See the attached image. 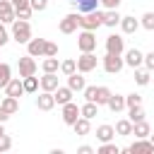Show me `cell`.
Wrapping results in <instances>:
<instances>
[{
	"instance_id": "cell-1",
	"label": "cell",
	"mask_w": 154,
	"mask_h": 154,
	"mask_svg": "<svg viewBox=\"0 0 154 154\" xmlns=\"http://www.w3.org/2000/svg\"><path fill=\"white\" fill-rule=\"evenodd\" d=\"M101 24H103V12L101 10H91V12H84L79 17V26L87 29V31H96Z\"/></svg>"
},
{
	"instance_id": "cell-2",
	"label": "cell",
	"mask_w": 154,
	"mask_h": 154,
	"mask_svg": "<svg viewBox=\"0 0 154 154\" xmlns=\"http://www.w3.org/2000/svg\"><path fill=\"white\" fill-rule=\"evenodd\" d=\"M12 38L17 43H29V38H31V24L26 19H14L12 22Z\"/></svg>"
},
{
	"instance_id": "cell-3",
	"label": "cell",
	"mask_w": 154,
	"mask_h": 154,
	"mask_svg": "<svg viewBox=\"0 0 154 154\" xmlns=\"http://www.w3.org/2000/svg\"><path fill=\"white\" fill-rule=\"evenodd\" d=\"M77 48H79V53H91V51H96V34L82 29V34L77 36Z\"/></svg>"
},
{
	"instance_id": "cell-4",
	"label": "cell",
	"mask_w": 154,
	"mask_h": 154,
	"mask_svg": "<svg viewBox=\"0 0 154 154\" xmlns=\"http://www.w3.org/2000/svg\"><path fill=\"white\" fill-rule=\"evenodd\" d=\"M123 67H125L123 55H116V53H106V55H103V70H106L108 75H118Z\"/></svg>"
},
{
	"instance_id": "cell-5",
	"label": "cell",
	"mask_w": 154,
	"mask_h": 154,
	"mask_svg": "<svg viewBox=\"0 0 154 154\" xmlns=\"http://www.w3.org/2000/svg\"><path fill=\"white\" fill-rule=\"evenodd\" d=\"M96 63H99V58H96V53H94V51H91V53H82V55L77 58V72L87 75V72L96 70Z\"/></svg>"
},
{
	"instance_id": "cell-6",
	"label": "cell",
	"mask_w": 154,
	"mask_h": 154,
	"mask_svg": "<svg viewBox=\"0 0 154 154\" xmlns=\"http://www.w3.org/2000/svg\"><path fill=\"white\" fill-rule=\"evenodd\" d=\"M79 17H82V14H75V12L65 14V17L60 19V24H58L60 34H75V31H77V26H79Z\"/></svg>"
},
{
	"instance_id": "cell-7",
	"label": "cell",
	"mask_w": 154,
	"mask_h": 154,
	"mask_svg": "<svg viewBox=\"0 0 154 154\" xmlns=\"http://www.w3.org/2000/svg\"><path fill=\"white\" fill-rule=\"evenodd\" d=\"M60 108H63L60 116H63V123H65V125H72V123L79 118V106H77L75 101H67V103H63Z\"/></svg>"
},
{
	"instance_id": "cell-8",
	"label": "cell",
	"mask_w": 154,
	"mask_h": 154,
	"mask_svg": "<svg viewBox=\"0 0 154 154\" xmlns=\"http://www.w3.org/2000/svg\"><path fill=\"white\" fill-rule=\"evenodd\" d=\"M106 53H116V55H123L125 53V38L118 36V34H111L106 38Z\"/></svg>"
},
{
	"instance_id": "cell-9",
	"label": "cell",
	"mask_w": 154,
	"mask_h": 154,
	"mask_svg": "<svg viewBox=\"0 0 154 154\" xmlns=\"http://www.w3.org/2000/svg\"><path fill=\"white\" fill-rule=\"evenodd\" d=\"M36 60H34V55H24V58H19V77H29V75H36Z\"/></svg>"
},
{
	"instance_id": "cell-10",
	"label": "cell",
	"mask_w": 154,
	"mask_h": 154,
	"mask_svg": "<svg viewBox=\"0 0 154 154\" xmlns=\"http://www.w3.org/2000/svg\"><path fill=\"white\" fill-rule=\"evenodd\" d=\"M128 152H132V154H147V152H154V144L149 142V137H135V142L128 147Z\"/></svg>"
},
{
	"instance_id": "cell-11",
	"label": "cell",
	"mask_w": 154,
	"mask_h": 154,
	"mask_svg": "<svg viewBox=\"0 0 154 154\" xmlns=\"http://www.w3.org/2000/svg\"><path fill=\"white\" fill-rule=\"evenodd\" d=\"M123 60H125V65H128V67H132V70H135V67H140V65H142L144 53H142L140 48H130V51H125V58H123Z\"/></svg>"
},
{
	"instance_id": "cell-12",
	"label": "cell",
	"mask_w": 154,
	"mask_h": 154,
	"mask_svg": "<svg viewBox=\"0 0 154 154\" xmlns=\"http://www.w3.org/2000/svg\"><path fill=\"white\" fill-rule=\"evenodd\" d=\"M38 87L43 91H55L58 89V72H43V77H38Z\"/></svg>"
},
{
	"instance_id": "cell-13",
	"label": "cell",
	"mask_w": 154,
	"mask_h": 154,
	"mask_svg": "<svg viewBox=\"0 0 154 154\" xmlns=\"http://www.w3.org/2000/svg\"><path fill=\"white\" fill-rule=\"evenodd\" d=\"M53 106H55L53 91H43V89H41V94L36 96V108H38V111H53Z\"/></svg>"
},
{
	"instance_id": "cell-14",
	"label": "cell",
	"mask_w": 154,
	"mask_h": 154,
	"mask_svg": "<svg viewBox=\"0 0 154 154\" xmlns=\"http://www.w3.org/2000/svg\"><path fill=\"white\" fill-rule=\"evenodd\" d=\"M5 94H7V96H14V99H19V96L24 94V84H22V77H12V79L5 84Z\"/></svg>"
},
{
	"instance_id": "cell-15",
	"label": "cell",
	"mask_w": 154,
	"mask_h": 154,
	"mask_svg": "<svg viewBox=\"0 0 154 154\" xmlns=\"http://www.w3.org/2000/svg\"><path fill=\"white\" fill-rule=\"evenodd\" d=\"M17 17H14V7L10 0H0V22L2 24H12Z\"/></svg>"
},
{
	"instance_id": "cell-16",
	"label": "cell",
	"mask_w": 154,
	"mask_h": 154,
	"mask_svg": "<svg viewBox=\"0 0 154 154\" xmlns=\"http://www.w3.org/2000/svg\"><path fill=\"white\" fill-rule=\"evenodd\" d=\"M43 48H46V38H29V43H26V53L34 58H41Z\"/></svg>"
},
{
	"instance_id": "cell-17",
	"label": "cell",
	"mask_w": 154,
	"mask_h": 154,
	"mask_svg": "<svg viewBox=\"0 0 154 154\" xmlns=\"http://www.w3.org/2000/svg\"><path fill=\"white\" fill-rule=\"evenodd\" d=\"M72 94H75V91H72L70 87H60V84H58V89L53 91V99H55V103H58V106H63V103L72 101Z\"/></svg>"
},
{
	"instance_id": "cell-18",
	"label": "cell",
	"mask_w": 154,
	"mask_h": 154,
	"mask_svg": "<svg viewBox=\"0 0 154 154\" xmlns=\"http://www.w3.org/2000/svg\"><path fill=\"white\" fill-rule=\"evenodd\" d=\"M120 29H123V34H135V31L140 29V19H135L132 14L120 17Z\"/></svg>"
},
{
	"instance_id": "cell-19",
	"label": "cell",
	"mask_w": 154,
	"mask_h": 154,
	"mask_svg": "<svg viewBox=\"0 0 154 154\" xmlns=\"http://www.w3.org/2000/svg\"><path fill=\"white\" fill-rule=\"evenodd\" d=\"M67 87H70L72 91H82V89L87 87L84 75H82V72H72V75H67Z\"/></svg>"
},
{
	"instance_id": "cell-20",
	"label": "cell",
	"mask_w": 154,
	"mask_h": 154,
	"mask_svg": "<svg viewBox=\"0 0 154 154\" xmlns=\"http://www.w3.org/2000/svg\"><path fill=\"white\" fill-rule=\"evenodd\" d=\"M72 130H75V135H89V132H91V123H89V118L79 116V118L72 123Z\"/></svg>"
},
{
	"instance_id": "cell-21",
	"label": "cell",
	"mask_w": 154,
	"mask_h": 154,
	"mask_svg": "<svg viewBox=\"0 0 154 154\" xmlns=\"http://www.w3.org/2000/svg\"><path fill=\"white\" fill-rule=\"evenodd\" d=\"M113 137H116L113 125H99V128H96V140H99V142H111Z\"/></svg>"
},
{
	"instance_id": "cell-22",
	"label": "cell",
	"mask_w": 154,
	"mask_h": 154,
	"mask_svg": "<svg viewBox=\"0 0 154 154\" xmlns=\"http://www.w3.org/2000/svg\"><path fill=\"white\" fill-rule=\"evenodd\" d=\"M70 2H72L82 14H84V12H91V10H99V5H101L99 0H70Z\"/></svg>"
},
{
	"instance_id": "cell-23",
	"label": "cell",
	"mask_w": 154,
	"mask_h": 154,
	"mask_svg": "<svg viewBox=\"0 0 154 154\" xmlns=\"http://www.w3.org/2000/svg\"><path fill=\"white\" fill-rule=\"evenodd\" d=\"M149 132H152V128H149V123L147 120H137V123H132V135L135 137H149Z\"/></svg>"
},
{
	"instance_id": "cell-24",
	"label": "cell",
	"mask_w": 154,
	"mask_h": 154,
	"mask_svg": "<svg viewBox=\"0 0 154 154\" xmlns=\"http://www.w3.org/2000/svg\"><path fill=\"white\" fill-rule=\"evenodd\" d=\"M22 84H24V94H36L38 91V77L36 75L22 77Z\"/></svg>"
},
{
	"instance_id": "cell-25",
	"label": "cell",
	"mask_w": 154,
	"mask_h": 154,
	"mask_svg": "<svg viewBox=\"0 0 154 154\" xmlns=\"http://www.w3.org/2000/svg\"><path fill=\"white\" fill-rule=\"evenodd\" d=\"M113 113H120L123 108H125V96H120V94H111V99H108V103H106Z\"/></svg>"
},
{
	"instance_id": "cell-26",
	"label": "cell",
	"mask_w": 154,
	"mask_h": 154,
	"mask_svg": "<svg viewBox=\"0 0 154 154\" xmlns=\"http://www.w3.org/2000/svg\"><path fill=\"white\" fill-rule=\"evenodd\" d=\"M79 116H84V118H96L99 116V106L94 103V101H84V106H79Z\"/></svg>"
},
{
	"instance_id": "cell-27",
	"label": "cell",
	"mask_w": 154,
	"mask_h": 154,
	"mask_svg": "<svg viewBox=\"0 0 154 154\" xmlns=\"http://www.w3.org/2000/svg\"><path fill=\"white\" fill-rule=\"evenodd\" d=\"M120 24V14H118V10H106L103 12V26H118Z\"/></svg>"
},
{
	"instance_id": "cell-28",
	"label": "cell",
	"mask_w": 154,
	"mask_h": 154,
	"mask_svg": "<svg viewBox=\"0 0 154 154\" xmlns=\"http://www.w3.org/2000/svg\"><path fill=\"white\" fill-rule=\"evenodd\" d=\"M111 94H113V91H111L108 87H96V99H94V103H96V106H106L108 99H111Z\"/></svg>"
},
{
	"instance_id": "cell-29",
	"label": "cell",
	"mask_w": 154,
	"mask_h": 154,
	"mask_svg": "<svg viewBox=\"0 0 154 154\" xmlns=\"http://www.w3.org/2000/svg\"><path fill=\"white\" fill-rule=\"evenodd\" d=\"M0 108H5V111L12 116V113L19 111V99H14V96H5V99L0 101Z\"/></svg>"
},
{
	"instance_id": "cell-30",
	"label": "cell",
	"mask_w": 154,
	"mask_h": 154,
	"mask_svg": "<svg viewBox=\"0 0 154 154\" xmlns=\"http://www.w3.org/2000/svg\"><path fill=\"white\" fill-rule=\"evenodd\" d=\"M41 70H43V72H58V70H60L58 58H55V55H46V60L41 63Z\"/></svg>"
},
{
	"instance_id": "cell-31",
	"label": "cell",
	"mask_w": 154,
	"mask_h": 154,
	"mask_svg": "<svg viewBox=\"0 0 154 154\" xmlns=\"http://www.w3.org/2000/svg\"><path fill=\"white\" fill-rule=\"evenodd\" d=\"M149 77H152V72H149L147 67H144V70H142V67H135V82H137L140 87H147V84H149Z\"/></svg>"
},
{
	"instance_id": "cell-32",
	"label": "cell",
	"mask_w": 154,
	"mask_h": 154,
	"mask_svg": "<svg viewBox=\"0 0 154 154\" xmlns=\"http://www.w3.org/2000/svg\"><path fill=\"white\" fill-rule=\"evenodd\" d=\"M128 113H130V116H128V120H130V123L144 120V108H142V103H140V106H130V108H128Z\"/></svg>"
},
{
	"instance_id": "cell-33",
	"label": "cell",
	"mask_w": 154,
	"mask_h": 154,
	"mask_svg": "<svg viewBox=\"0 0 154 154\" xmlns=\"http://www.w3.org/2000/svg\"><path fill=\"white\" fill-rule=\"evenodd\" d=\"M116 135H132V123L128 120V118H123V120H118L116 123Z\"/></svg>"
},
{
	"instance_id": "cell-34",
	"label": "cell",
	"mask_w": 154,
	"mask_h": 154,
	"mask_svg": "<svg viewBox=\"0 0 154 154\" xmlns=\"http://www.w3.org/2000/svg\"><path fill=\"white\" fill-rule=\"evenodd\" d=\"M12 79V67L7 65V63H0V87L5 89V84Z\"/></svg>"
},
{
	"instance_id": "cell-35",
	"label": "cell",
	"mask_w": 154,
	"mask_h": 154,
	"mask_svg": "<svg viewBox=\"0 0 154 154\" xmlns=\"http://www.w3.org/2000/svg\"><path fill=\"white\" fill-rule=\"evenodd\" d=\"M60 72L67 77V75H72V72H77V60H72V58H67V60H63L60 63Z\"/></svg>"
},
{
	"instance_id": "cell-36",
	"label": "cell",
	"mask_w": 154,
	"mask_h": 154,
	"mask_svg": "<svg viewBox=\"0 0 154 154\" xmlns=\"http://www.w3.org/2000/svg\"><path fill=\"white\" fill-rule=\"evenodd\" d=\"M96 154H120V147H116L113 142H101V147L96 149Z\"/></svg>"
},
{
	"instance_id": "cell-37",
	"label": "cell",
	"mask_w": 154,
	"mask_h": 154,
	"mask_svg": "<svg viewBox=\"0 0 154 154\" xmlns=\"http://www.w3.org/2000/svg\"><path fill=\"white\" fill-rule=\"evenodd\" d=\"M140 26H144L147 31H154V12H144L140 17Z\"/></svg>"
},
{
	"instance_id": "cell-38",
	"label": "cell",
	"mask_w": 154,
	"mask_h": 154,
	"mask_svg": "<svg viewBox=\"0 0 154 154\" xmlns=\"http://www.w3.org/2000/svg\"><path fill=\"white\" fill-rule=\"evenodd\" d=\"M31 14H34L31 5H26V7H19V10H14V17H17V19H29Z\"/></svg>"
},
{
	"instance_id": "cell-39",
	"label": "cell",
	"mask_w": 154,
	"mask_h": 154,
	"mask_svg": "<svg viewBox=\"0 0 154 154\" xmlns=\"http://www.w3.org/2000/svg\"><path fill=\"white\" fill-rule=\"evenodd\" d=\"M140 103H142V96H140V94H128V96H125V108L140 106Z\"/></svg>"
},
{
	"instance_id": "cell-40",
	"label": "cell",
	"mask_w": 154,
	"mask_h": 154,
	"mask_svg": "<svg viewBox=\"0 0 154 154\" xmlns=\"http://www.w3.org/2000/svg\"><path fill=\"white\" fill-rule=\"evenodd\" d=\"M48 2H51V0H29V5H31L34 12H43V10L48 7Z\"/></svg>"
},
{
	"instance_id": "cell-41",
	"label": "cell",
	"mask_w": 154,
	"mask_h": 154,
	"mask_svg": "<svg viewBox=\"0 0 154 154\" xmlns=\"http://www.w3.org/2000/svg\"><path fill=\"white\" fill-rule=\"evenodd\" d=\"M10 149H12V137L5 132V135L0 137V152H10Z\"/></svg>"
},
{
	"instance_id": "cell-42",
	"label": "cell",
	"mask_w": 154,
	"mask_h": 154,
	"mask_svg": "<svg viewBox=\"0 0 154 154\" xmlns=\"http://www.w3.org/2000/svg\"><path fill=\"white\" fill-rule=\"evenodd\" d=\"M46 55H58V46L53 41H46V48H43V58Z\"/></svg>"
},
{
	"instance_id": "cell-43",
	"label": "cell",
	"mask_w": 154,
	"mask_h": 154,
	"mask_svg": "<svg viewBox=\"0 0 154 154\" xmlns=\"http://www.w3.org/2000/svg\"><path fill=\"white\" fill-rule=\"evenodd\" d=\"M82 94H84V101H94L96 99V87H84Z\"/></svg>"
},
{
	"instance_id": "cell-44",
	"label": "cell",
	"mask_w": 154,
	"mask_h": 154,
	"mask_svg": "<svg viewBox=\"0 0 154 154\" xmlns=\"http://www.w3.org/2000/svg\"><path fill=\"white\" fill-rule=\"evenodd\" d=\"M142 65H144V67H147L149 72H154V51L144 55V60H142Z\"/></svg>"
},
{
	"instance_id": "cell-45",
	"label": "cell",
	"mask_w": 154,
	"mask_h": 154,
	"mask_svg": "<svg viewBox=\"0 0 154 154\" xmlns=\"http://www.w3.org/2000/svg\"><path fill=\"white\" fill-rule=\"evenodd\" d=\"M7 41H10V34H7V29H5V24L0 22V48H2V46H5Z\"/></svg>"
},
{
	"instance_id": "cell-46",
	"label": "cell",
	"mask_w": 154,
	"mask_h": 154,
	"mask_svg": "<svg viewBox=\"0 0 154 154\" xmlns=\"http://www.w3.org/2000/svg\"><path fill=\"white\" fill-rule=\"evenodd\" d=\"M106 10H118V5H120V0H99Z\"/></svg>"
},
{
	"instance_id": "cell-47",
	"label": "cell",
	"mask_w": 154,
	"mask_h": 154,
	"mask_svg": "<svg viewBox=\"0 0 154 154\" xmlns=\"http://www.w3.org/2000/svg\"><path fill=\"white\" fill-rule=\"evenodd\" d=\"M10 2H12V7H14V10H19V7H26V5H29V0H10Z\"/></svg>"
},
{
	"instance_id": "cell-48",
	"label": "cell",
	"mask_w": 154,
	"mask_h": 154,
	"mask_svg": "<svg viewBox=\"0 0 154 154\" xmlns=\"http://www.w3.org/2000/svg\"><path fill=\"white\" fill-rule=\"evenodd\" d=\"M77 152H79V154H91V152H94V149H91V147H89V144H82V147H79V149H77Z\"/></svg>"
},
{
	"instance_id": "cell-49",
	"label": "cell",
	"mask_w": 154,
	"mask_h": 154,
	"mask_svg": "<svg viewBox=\"0 0 154 154\" xmlns=\"http://www.w3.org/2000/svg\"><path fill=\"white\" fill-rule=\"evenodd\" d=\"M7 118H10V113L5 108H0V123H7Z\"/></svg>"
},
{
	"instance_id": "cell-50",
	"label": "cell",
	"mask_w": 154,
	"mask_h": 154,
	"mask_svg": "<svg viewBox=\"0 0 154 154\" xmlns=\"http://www.w3.org/2000/svg\"><path fill=\"white\" fill-rule=\"evenodd\" d=\"M2 125H5V123H0V137L5 135V128H2Z\"/></svg>"
},
{
	"instance_id": "cell-51",
	"label": "cell",
	"mask_w": 154,
	"mask_h": 154,
	"mask_svg": "<svg viewBox=\"0 0 154 154\" xmlns=\"http://www.w3.org/2000/svg\"><path fill=\"white\" fill-rule=\"evenodd\" d=\"M149 142H152V144H154V132H149Z\"/></svg>"
}]
</instances>
